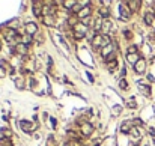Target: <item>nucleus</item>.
<instances>
[{"mask_svg":"<svg viewBox=\"0 0 155 146\" xmlns=\"http://www.w3.org/2000/svg\"><path fill=\"white\" fill-rule=\"evenodd\" d=\"M94 131H95V127L91 122H83L80 125V133H81L83 137H91L94 134Z\"/></svg>","mask_w":155,"mask_h":146,"instance_id":"1","label":"nucleus"},{"mask_svg":"<svg viewBox=\"0 0 155 146\" xmlns=\"http://www.w3.org/2000/svg\"><path fill=\"white\" fill-rule=\"evenodd\" d=\"M20 127H21V130H23L24 133H27V134H32L36 130V125L33 122H30V120H21Z\"/></svg>","mask_w":155,"mask_h":146,"instance_id":"2","label":"nucleus"},{"mask_svg":"<svg viewBox=\"0 0 155 146\" xmlns=\"http://www.w3.org/2000/svg\"><path fill=\"white\" fill-rule=\"evenodd\" d=\"M119 11H121V17H122V20H124V21H128V20L131 18V15H132V12L129 11V8H128L126 2H122V3H121Z\"/></svg>","mask_w":155,"mask_h":146,"instance_id":"3","label":"nucleus"},{"mask_svg":"<svg viewBox=\"0 0 155 146\" xmlns=\"http://www.w3.org/2000/svg\"><path fill=\"white\" fill-rule=\"evenodd\" d=\"M32 12L36 18H44V6L41 2H33V8H32Z\"/></svg>","mask_w":155,"mask_h":146,"instance_id":"4","label":"nucleus"},{"mask_svg":"<svg viewBox=\"0 0 155 146\" xmlns=\"http://www.w3.org/2000/svg\"><path fill=\"white\" fill-rule=\"evenodd\" d=\"M134 68V72H137V74H143V72L146 71V59L145 57H140V60L132 66Z\"/></svg>","mask_w":155,"mask_h":146,"instance_id":"5","label":"nucleus"},{"mask_svg":"<svg viewBox=\"0 0 155 146\" xmlns=\"http://www.w3.org/2000/svg\"><path fill=\"white\" fill-rule=\"evenodd\" d=\"M132 128H134V124H132V120H125V122L121 124L119 131H121L122 134H129Z\"/></svg>","mask_w":155,"mask_h":146,"instance_id":"6","label":"nucleus"},{"mask_svg":"<svg viewBox=\"0 0 155 146\" xmlns=\"http://www.w3.org/2000/svg\"><path fill=\"white\" fill-rule=\"evenodd\" d=\"M24 33H27V35H30V36H35V35L38 33V24L33 23V21H29V23L26 24V32H24Z\"/></svg>","mask_w":155,"mask_h":146,"instance_id":"7","label":"nucleus"},{"mask_svg":"<svg viewBox=\"0 0 155 146\" xmlns=\"http://www.w3.org/2000/svg\"><path fill=\"white\" fill-rule=\"evenodd\" d=\"M92 47L95 48V50H99V48H102V33H97L94 36V39L91 41Z\"/></svg>","mask_w":155,"mask_h":146,"instance_id":"8","label":"nucleus"},{"mask_svg":"<svg viewBox=\"0 0 155 146\" xmlns=\"http://www.w3.org/2000/svg\"><path fill=\"white\" fill-rule=\"evenodd\" d=\"M98 14H99V17L102 20H108L110 15H112V11H110V8H107V6H99L98 8Z\"/></svg>","mask_w":155,"mask_h":146,"instance_id":"9","label":"nucleus"},{"mask_svg":"<svg viewBox=\"0 0 155 146\" xmlns=\"http://www.w3.org/2000/svg\"><path fill=\"white\" fill-rule=\"evenodd\" d=\"M126 5H128L131 12H137L140 9V6H142V2L140 0H129V2H126Z\"/></svg>","mask_w":155,"mask_h":146,"instance_id":"10","label":"nucleus"},{"mask_svg":"<svg viewBox=\"0 0 155 146\" xmlns=\"http://www.w3.org/2000/svg\"><path fill=\"white\" fill-rule=\"evenodd\" d=\"M91 14H92V8H91V5H89V6H84V8L80 11V14H78L77 17H78V20H84V18H89Z\"/></svg>","mask_w":155,"mask_h":146,"instance_id":"11","label":"nucleus"},{"mask_svg":"<svg viewBox=\"0 0 155 146\" xmlns=\"http://www.w3.org/2000/svg\"><path fill=\"white\" fill-rule=\"evenodd\" d=\"M115 48H116V44H110V45H107L105 48H102V50H101V56H102V59H104L105 56H108V54H112V53H116V51H115Z\"/></svg>","mask_w":155,"mask_h":146,"instance_id":"12","label":"nucleus"},{"mask_svg":"<svg viewBox=\"0 0 155 146\" xmlns=\"http://www.w3.org/2000/svg\"><path fill=\"white\" fill-rule=\"evenodd\" d=\"M14 50H15V53H18V54H21V56H26V54H27V50H29V47L24 45V44H17Z\"/></svg>","mask_w":155,"mask_h":146,"instance_id":"13","label":"nucleus"},{"mask_svg":"<svg viewBox=\"0 0 155 146\" xmlns=\"http://www.w3.org/2000/svg\"><path fill=\"white\" fill-rule=\"evenodd\" d=\"M110 29H112V21H110V20H102V26H101L102 35H108Z\"/></svg>","mask_w":155,"mask_h":146,"instance_id":"14","label":"nucleus"},{"mask_svg":"<svg viewBox=\"0 0 155 146\" xmlns=\"http://www.w3.org/2000/svg\"><path fill=\"white\" fill-rule=\"evenodd\" d=\"M14 83H15V87H17L18 90H23V89L26 87L24 79H23V77H15V79H14Z\"/></svg>","mask_w":155,"mask_h":146,"instance_id":"15","label":"nucleus"},{"mask_svg":"<svg viewBox=\"0 0 155 146\" xmlns=\"http://www.w3.org/2000/svg\"><path fill=\"white\" fill-rule=\"evenodd\" d=\"M140 57H142L140 54H126V60H128L132 66H134V65L140 60Z\"/></svg>","mask_w":155,"mask_h":146,"instance_id":"16","label":"nucleus"},{"mask_svg":"<svg viewBox=\"0 0 155 146\" xmlns=\"http://www.w3.org/2000/svg\"><path fill=\"white\" fill-rule=\"evenodd\" d=\"M42 21H44V24L45 26H54V15H44V18H42Z\"/></svg>","mask_w":155,"mask_h":146,"instance_id":"17","label":"nucleus"},{"mask_svg":"<svg viewBox=\"0 0 155 146\" xmlns=\"http://www.w3.org/2000/svg\"><path fill=\"white\" fill-rule=\"evenodd\" d=\"M143 18H145V23L148 24V26H152V24H154V20H155V17H154V14H152V12H146Z\"/></svg>","mask_w":155,"mask_h":146,"instance_id":"18","label":"nucleus"},{"mask_svg":"<svg viewBox=\"0 0 155 146\" xmlns=\"http://www.w3.org/2000/svg\"><path fill=\"white\" fill-rule=\"evenodd\" d=\"M32 42H33V38H32L30 35L24 33V35H23V38H21V44H24V45H27V47H29Z\"/></svg>","mask_w":155,"mask_h":146,"instance_id":"19","label":"nucleus"},{"mask_svg":"<svg viewBox=\"0 0 155 146\" xmlns=\"http://www.w3.org/2000/svg\"><path fill=\"white\" fill-rule=\"evenodd\" d=\"M126 54H139V48H137V45H129L128 47V50H126Z\"/></svg>","mask_w":155,"mask_h":146,"instance_id":"20","label":"nucleus"},{"mask_svg":"<svg viewBox=\"0 0 155 146\" xmlns=\"http://www.w3.org/2000/svg\"><path fill=\"white\" fill-rule=\"evenodd\" d=\"M110 44H112V38H110V35H102V48H105Z\"/></svg>","mask_w":155,"mask_h":146,"instance_id":"21","label":"nucleus"},{"mask_svg":"<svg viewBox=\"0 0 155 146\" xmlns=\"http://www.w3.org/2000/svg\"><path fill=\"white\" fill-rule=\"evenodd\" d=\"M75 3H77V2H74V0H66V2H63L62 5H63L66 9H69V11H71V9L75 6Z\"/></svg>","mask_w":155,"mask_h":146,"instance_id":"22","label":"nucleus"},{"mask_svg":"<svg viewBox=\"0 0 155 146\" xmlns=\"http://www.w3.org/2000/svg\"><path fill=\"white\" fill-rule=\"evenodd\" d=\"M140 92L146 96H151V87L149 86H145V84H140Z\"/></svg>","mask_w":155,"mask_h":146,"instance_id":"23","label":"nucleus"},{"mask_svg":"<svg viewBox=\"0 0 155 146\" xmlns=\"http://www.w3.org/2000/svg\"><path fill=\"white\" fill-rule=\"evenodd\" d=\"M2 136L5 139H11L12 137V130L11 128H2Z\"/></svg>","mask_w":155,"mask_h":146,"instance_id":"24","label":"nucleus"},{"mask_svg":"<svg viewBox=\"0 0 155 146\" xmlns=\"http://www.w3.org/2000/svg\"><path fill=\"white\" fill-rule=\"evenodd\" d=\"M119 87H121L122 90H124V89H128V81H126V79L122 77V79L119 80Z\"/></svg>","mask_w":155,"mask_h":146,"instance_id":"25","label":"nucleus"},{"mask_svg":"<svg viewBox=\"0 0 155 146\" xmlns=\"http://www.w3.org/2000/svg\"><path fill=\"white\" fill-rule=\"evenodd\" d=\"M0 146H12V142L9 139L2 137V139H0Z\"/></svg>","mask_w":155,"mask_h":146,"instance_id":"26","label":"nucleus"},{"mask_svg":"<svg viewBox=\"0 0 155 146\" xmlns=\"http://www.w3.org/2000/svg\"><path fill=\"white\" fill-rule=\"evenodd\" d=\"M126 106H128V109H136V107H137V103H136L134 98H131V100L126 101Z\"/></svg>","mask_w":155,"mask_h":146,"instance_id":"27","label":"nucleus"},{"mask_svg":"<svg viewBox=\"0 0 155 146\" xmlns=\"http://www.w3.org/2000/svg\"><path fill=\"white\" fill-rule=\"evenodd\" d=\"M107 66H108V71H110V72H113V71L116 69V66H118V60H113V62H110Z\"/></svg>","mask_w":155,"mask_h":146,"instance_id":"28","label":"nucleus"},{"mask_svg":"<svg viewBox=\"0 0 155 146\" xmlns=\"http://www.w3.org/2000/svg\"><path fill=\"white\" fill-rule=\"evenodd\" d=\"M121 110H122L121 106H115V107H113V113H115V116H118V114L121 113Z\"/></svg>","mask_w":155,"mask_h":146,"instance_id":"29","label":"nucleus"},{"mask_svg":"<svg viewBox=\"0 0 155 146\" xmlns=\"http://www.w3.org/2000/svg\"><path fill=\"white\" fill-rule=\"evenodd\" d=\"M124 35H125V38H126V39H131V38H132V35H131V32H129V30H125V32H124Z\"/></svg>","mask_w":155,"mask_h":146,"instance_id":"30","label":"nucleus"},{"mask_svg":"<svg viewBox=\"0 0 155 146\" xmlns=\"http://www.w3.org/2000/svg\"><path fill=\"white\" fill-rule=\"evenodd\" d=\"M149 134H152V136H155V130H152V128H149Z\"/></svg>","mask_w":155,"mask_h":146,"instance_id":"31","label":"nucleus"},{"mask_svg":"<svg viewBox=\"0 0 155 146\" xmlns=\"http://www.w3.org/2000/svg\"><path fill=\"white\" fill-rule=\"evenodd\" d=\"M154 17H155V9H154Z\"/></svg>","mask_w":155,"mask_h":146,"instance_id":"32","label":"nucleus"},{"mask_svg":"<svg viewBox=\"0 0 155 146\" xmlns=\"http://www.w3.org/2000/svg\"><path fill=\"white\" fill-rule=\"evenodd\" d=\"M154 110H155V107H154Z\"/></svg>","mask_w":155,"mask_h":146,"instance_id":"33","label":"nucleus"}]
</instances>
